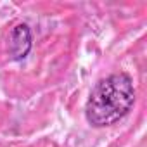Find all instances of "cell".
<instances>
[{
	"label": "cell",
	"mask_w": 147,
	"mask_h": 147,
	"mask_svg": "<svg viewBox=\"0 0 147 147\" xmlns=\"http://www.w3.org/2000/svg\"><path fill=\"white\" fill-rule=\"evenodd\" d=\"M135 104L133 80L126 73H114L95 83L85 104V118L95 126H109L123 119Z\"/></svg>",
	"instance_id": "cell-1"
},
{
	"label": "cell",
	"mask_w": 147,
	"mask_h": 147,
	"mask_svg": "<svg viewBox=\"0 0 147 147\" xmlns=\"http://www.w3.org/2000/svg\"><path fill=\"white\" fill-rule=\"evenodd\" d=\"M33 45V38H31V30L28 28V24H16L11 33H9V54L14 61H21L24 59Z\"/></svg>",
	"instance_id": "cell-2"
}]
</instances>
